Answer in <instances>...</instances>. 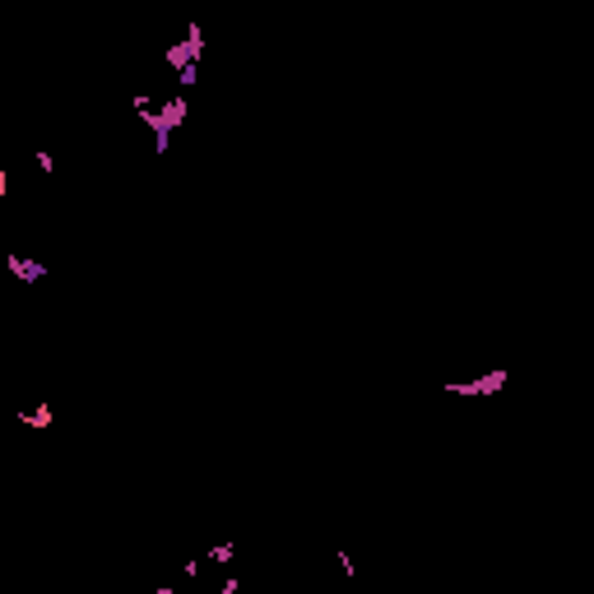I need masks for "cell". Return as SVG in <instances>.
Returning a JSON list of instances; mask_svg holds the SVG:
<instances>
[{"mask_svg":"<svg viewBox=\"0 0 594 594\" xmlns=\"http://www.w3.org/2000/svg\"><path fill=\"white\" fill-rule=\"evenodd\" d=\"M506 386V372H488L478 376V381H465V386H451L455 395H488V390H502Z\"/></svg>","mask_w":594,"mask_h":594,"instance_id":"3","label":"cell"},{"mask_svg":"<svg viewBox=\"0 0 594 594\" xmlns=\"http://www.w3.org/2000/svg\"><path fill=\"white\" fill-rule=\"evenodd\" d=\"M5 191H10V177H5V172H0V195H5Z\"/></svg>","mask_w":594,"mask_h":594,"instance_id":"8","label":"cell"},{"mask_svg":"<svg viewBox=\"0 0 594 594\" xmlns=\"http://www.w3.org/2000/svg\"><path fill=\"white\" fill-rule=\"evenodd\" d=\"M209 557H214V562H219V567H223V562H233V543H219V548H214V553H209Z\"/></svg>","mask_w":594,"mask_h":594,"instance_id":"6","label":"cell"},{"mask_svg":"<svg viewBox=\"0 0 594 594\" xmlns=\"http://www.w3.org/2000/svg\"><path fill=\"white\" fill-rule=\"evenodd\" d=\"M19 423H28V427H52V409H38V414H19Z\"/></svg>","mask_w":594,"mask_h":594,"instance_id":"5","label":"cell"},{"mask_svg":"<svg viewBox=\"0 0 594 594\" xmlns=\"http://www.w3.org/2000/svg\"><path fill=\"white\" fill-rule=\"evenodd\" d=\"M130 103H135V112H140V121H144V126L154 130V144H158V154H168V144H172V130H177L181 121H186V98H181V93H172L168 103H163V112H154V103H149L144 93H135Z\"/></svg>","mask_w":594,"mask_h":594,"instance_id":"1","label":"cell"},{"mask_svg":"<svg viewBox=\"0 0 594 594\" xmlns=\"http://www.w3.org/2000/svg\"><path fill=\"white\" fill-rule=\"evenodd\" d=\"M195 79H200V65H195V61H186V65H177V84H181V89H191Z\"/></svg>","mask_w":594,"mask_h":594,"instance_id":"4","label":"cell"},{"mask_svg":"<svg viewBox=\"0 0 594 594\" xmlns=\"http://www.w3.org/2000/svg\"><path fill=\"white\" fill-rule=\"evenodd\" d=\"M38 168H42V172H56V158L47 154V149H38Z\"/></svg>","mask_w":594,"mask_h":594,"instance_id":"7","label":"cell"},{"mask_svg":"<svg viewBox=\"0 0 594 594\" xmlns=\"http://www.w3.org/2000/svg\"><path fill=\"white\" fill-rule=\"evenodd\" d=\"M5 270L19 274L24 284H38V279H47V265H42V260H28V256H5Z\"/></svg>","mask_w":594,"mask_h":594,"instance_id":"2","label":"cell"}]
</instances>
